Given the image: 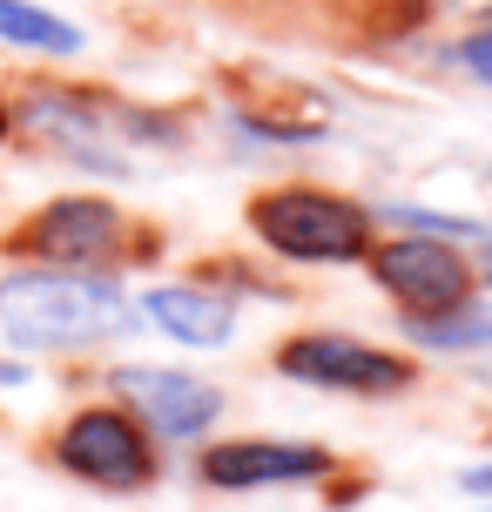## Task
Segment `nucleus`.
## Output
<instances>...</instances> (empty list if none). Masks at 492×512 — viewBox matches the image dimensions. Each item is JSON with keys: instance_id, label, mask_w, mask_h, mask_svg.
Here are the masks:
<instances>
[{"instance_id": "1", "label": "nucleus", "mask_w": 492, "mask_h": 512, "mask_svg": "<svg viewBox=\"0 0 492 512\" xmlns=\"http://www.w3.org/2000/svg\"><path fill=\"white\" fill-rule=\"evenodd\" d=\"M135 331L129 290L102 270H54L21 263L0 277V337L27 358H75Z\"/></svg>"}, {"instance_id": "2", "label": "nucleus", "mask_w": 492, "mask_h": 512, "mask_svg": "<svg viewBox=\"0 0 492 512\" xmlns=\"http://www.w3.org/2000/svg\"><path fill=\"white\" fill-rule=\"evenodd\" d=\"M14 135L41 142L48 155L75 162L88 176H129L135 142H176V128L162 115H142V108H122L108 95H75V88H27L14 102Z\"/></svg>"}, {"instance_id": "3", "label": "nucleus", "mask_w": 492, "mask_h": 512, "mask_svg": "<svg viewBox=\"0 0 492 512\" xmlns=\"http://www.w3.org/2000/svg\"><path fill=\"white\" fill-rule=\"evenodd\" d=\"M250 230L284 263H358L371 250V209L331 189H263L250 203Z\"/></svg>"}, {"instance_id": "4", "label": "nucleus", "mask_w": 492, "mask_h": 512, "mask_svg": "<svg viewBox=\"0 0 492 512\" xmlns=\"http://www.w3.org/2000/svg\"><path fill=\"white\" fill-rule=\"evenodd\" d=\"M54 465L95 492H142L156 479V438L129 405H81L54 432Z\"/></svg>"}, {"instance_id": "5", "label": "nucleus", "mask_w": 492, "mask_h": 512, "mask_svg": "<svg viewBox=\"0 0 492 512\" xmlns=\"http://www.w3.org/2000/svg\"><path fill=\"white\" fill-rule=\"evenodd\" d=\"M0 250L14 263H54V270H102L129 250V216L108 196H54L27 216L21 230H7Z\"/></svg>"}, {"instance_id": "6", "label": "nucleus", "mask_w": 492, "mask_h": 512, "mask_svg": "<svg viewBox=\"0 0 492 512\" xmlns=\"http://www.w3.org/2000/svg\"><path fill=\"white\" fill-rule=\"evenodd\" d=\"M277 371L297 384H317V391H344V398H385V391H405L412 384V364L364 344V337H337V331H304L277 344Z\"/></svg>"}, {"instance_id": "7", "label": "nucleus", "mask_w": 492, "mask_h": 512, "mask_svg": "<svg viewBox=\"0 0 492 512\" xmlns=\"http://www.w3.org/2000/svg\"><path fill=\"white\" fill-rule=\"evenodd\" d=\"M108 391L156 438H203L223 418V391L176 364H122V371H108Z\"/></svg>"}, {"instance_id": "8", "label": "nucleus", "mask_w": 492, "mask_h": 512, "mask_svg": "<svg viewBox=\"0 0 492 512\" xmlns=\"http://www.w3.org/2000/svg\"><path fill=\"white\" fill-rule=\"evenodd\" d=\"M196 472L216 492L304 486V479H324L331 472V452L324 445H297V438H223V445H209L203 459H196Z\"/></svg>"}, {"instance_id": "9", "label": "nucleus", "mask_w": 492, "mask_h": 512, "mask_svg": "<svg viewBox=\"0 0 492 512\" xmlns=\"http://www.w3.org/2000/svg\"><path fill=\"white\" fill-rule=\"evenodd\" d=\"M378 283L425 324V317H445V310L466 297V263L439 236H405V243H391L378 256Z\"/></svg>"}, {"instance_id": "10", "label": "nucleus", "mask_w": 492, "mask_h": 512, "mask_svg": "<svg viewBox=\"0 0 492 512\" xmlns=\"http://www.w3.org/2000/svg\"><path fill=\"white\" fill-rule=\"evenodd\" d=\"M135 310L162 337H176L182 351H223L236 337V304L216 297V290H203V283H156V290H142Z\"/></svg>"}, {"instance_id": "11", "label": "nucleus", "mask_w": 492, "mask_h": 512, "mask_svg": "<svg viewBox=\"0 0 492 512\" xmlns=\"http://www.w3.org/2000/svg\"><path fill=\"white\" fill-rule=\"evenodd\" d=\"M0 41L21 54H48V61H68V54L88 48V34L75 21H61L48 7H34V0H0Z\"/></svg>"}, {"instance_id": "12", "label": "nucleus", "mask_w": 492, "mask_h": 512, "mask_svg": "<svg viewBox=\"0 0 492 512\" xmlns=\"http://www.w3.org/2000/svg\"><path fill=\"white\" fill-rule=\"evenodd\" d=\"M425 344L439 351H492V310H459V317H425L418 324Z\"/></svg>"}, {"instance_id": "13", "label": "nucleus", "mask_w": 492, "mask_h": 512, "mask_svg": "<svg viewBox=\"0 0 492 512\" xmlns=\"http://www.w3.org/2000/svg\"><path fill=\"white\" fill-rule=\"evenodd\" d=\"M459 61H466L472 75H479V81L492 88V27H479V34H472L466 48H459Z\"/></svg>"}, {"instance_id": "14", "label": "nucleus", "mask_w": 492, "mask_h": 512, "mask_svg": "<svg viewBox=\"0 0 492 512\" xmlns=\"http://www.w3.org/2000/svg\"><path fill=\"white\" fill-rule=\"evenodd\" d=\"M459 492H472V499H492V465H472V472H459Z\"/></svg>"}, {"instance_id": "15", "label": "nucleus", "mask_w": 492, "mask_h": 512, "mask_svg": "<svg viewBox=\"0 0 492 512\" xmlns=\"http://www.w3.org/2000/svg\"><path fill=\"white\" fill-rule=\"evenodd\" d=\"M0 142H14V102L0 95Z\"/></svg>"}, {"instance_id": "16", "label": "nucleus", "mask_w": 492, "mask_h": 512, "mask_svg": "<svg viewBox=\"0 0 492 512\" xmlns=\"http://www.w3.org/2000/svg\"><path fill=\"white\" fill-rule=\"evenodd\" d=\"M439 7H492V0H439Z\"/></svg>"}, {"instance_id": "17", "label": "nucleus", "mask_w": 492, "mask_h": 512, "mask_svg": "<svg viewBox=\"0 0 492 512\" xmlns=\"http://www.w3.org/2000/svg\"><path fill=\"white\" fill-rule=\"evenodd\" d=\"M486 277H492V263H486Z\"/></svg>"}, {"instance_id": "18", "label": "nucleus", "mask_w": 492, "mask_h": 512, "mask_svg": "<svg viewBox=\"0 0 492 512\" xmlns=\"http://www.w3.org/2000/svg\"><path fill=\"white\" fill-rule=\"evenodd\" d=\"M486 512H492V506H486Z\"/></svg>"}]
</instances>
